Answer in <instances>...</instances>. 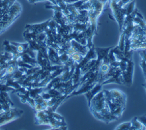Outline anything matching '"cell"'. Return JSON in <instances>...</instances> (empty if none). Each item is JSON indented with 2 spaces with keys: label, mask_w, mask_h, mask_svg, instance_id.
I'll use <instances>...</instances> for the list:
<instances>
[{
  "label": "cell",
  "mask_w": 146,
  "mask_h": 130,
  "mask_svg": "<svg viewBox=\"0 0 146 130\" xmlns=\"http://www.w3.org/2000/svg\"><path fill=\"white\" fill-rule=\"evenodd\" d=\"M131 125V122H128V123H124L120 125H119L116 129H130Z\"/></svg>",
  "instance_id": "obj_1"
}]
</instances>
